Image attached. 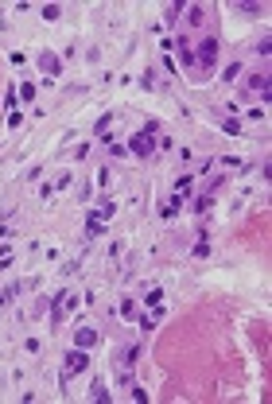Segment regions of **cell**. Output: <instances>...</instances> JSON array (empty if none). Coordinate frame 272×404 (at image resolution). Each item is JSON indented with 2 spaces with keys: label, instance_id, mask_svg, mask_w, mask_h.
<instances>
[{
  "label": "cell",
  "instance_id": "obj_21",
  "mask_svg": "<svg viewBox=\"0 0 272 404\" xmlns=\"http://www.w3.org/2000/svg\"><path fill=\"white\" fill-rule=\"evenodd\" d=\"M121 315H124V319H132V315H136V303H132V300H121Z\"/></svg>",
  "mask_w": 272,
  "mask_h": 404
},
{
  "label": "cell",
  "instance_id": "obj_8",
  "mask_svg": "<svg viewBox=\"0 0 272 404\" xmlns=\"http://www.w3.org/2000/svg\"><path fill=\"white\" fill-rule=\"evenodd\" d=\"M179 210H183V195H171V199H167V206H163V218H175Z\"/></svg>",
  "mask_w": 272,
  "mask_h": 404
},
{
  "label": "cell",
  "instance_id": "obj_5",
  "mask_svg": "<svg viewBox=\"0 0 272 404\" xmlns=\"http://www.w3.org/2000/svg\"><path fill=\"white\" fill-rule=\"evenodd\" d=\"M39 70H43L47 78H54V74H58V54H51V50H43V54H39Z\"/></svg>",
  "mask_w": 272,
  "mask_h": 404
},
{
  "label": "cell",
  "instance_id": "obj_1",
  "mask_svg": "<svg viewBox=\"0 0 272 404\" xmlns=\"http://www.w3.org/2000/svg\"><path fill=\"white\" fill-rule=\"evenodd\" d=\"M90 369V354L82 350V346H74V350L66 354V361H62V373H58V385H66L70 377H78V373H86Z\"/></svg>",
  "mask_w": 272,
  "mask_h": 404
},
{
  "label": "cell",
  "instance_id": "obj_2",
  "mask_svg": "<svg viewBox=\"0 0 272 404\" xmlns=\"http://www.w3.org/2000/svg\"><path fill=\"white\" fill-rule=\"evenodd\" d=\"M124 148L132 152L136 159H148V155L156 152V132H144V128H140L136 136H128V144H124Z\"/></svg>",
  "mask_w": 272,
  "mask_h": 404
},
{
  "label": "cell",
  "instance_id": "obj_17",
  "mask_svg": "<svg viewBox=\"0 0 272 404\" xmlns=\"http://www.w3.org/2000/svg\"><path fill=\"white\" fill-rule=\"evenodd\" d=\"M222 128H225L229 136H237V132H241V121H237V117H225V121H222Z\"/></svg>",
  "mask_w": 272,
  "mask_h": 404
},
{
  "label": "cell",
  "instance_id": "obj_18",
  "mask_svg": "<svg viewBox=\"0 0 272 404\" xmlns=\"http://www.w3.org/2000/svg\"><path fill=\"white\" fill-rule=\"evenodd\" d=\"M175 195H191V175H183V179H175Z\"/></svg>",
  "mask_w": 272,
  "mask_h": 404
},
{
  "label": "cell",
  "instance_id": "obj_23",
  "mask_svg": "<svg viewBox=\"0 0 272 404\" xmlns=\"http://www.w3.org/2000/svg\"><path fill=\"white\" fill-rule=\"evenodd\" d=\"M187 16H191V24H202V8H198V4H191V8H187Z\"/></svg>",
  "mask_w": 272,
  "mask_h": 404
},
{
  "label": "cell",
  "instance_id": "obj_26",
  "mask_svg": "<svg viewBox=\"0 0 272 404\" xmlns=\"http://www.w3.org/2000/svg\"><path fill=\"white\" fill-rule=\"evenodd\" d=\"M43 20H58V4H47V8H43Z\"/></svg>",
  "mask_w": 272,
  "mask_h": 404
},
{
  "label": "cell",
  "instance_id": "obj_9",
  "mask_svg": "<svg viewBox=\"0 0 272 404\" xmlns=\"http://www.w3.org/2000/svg\"><path fill=\"white\" fill-rule=\"evenodd\" d=\"M109 125H113V113H101V117H98V125H94V136H98V140L109 132Z\"/></svg>",
  "mask_w": 272,
  "mask_h": 404
},
{
  "label": "cell",
  "instance_id": "obj_3",
  "mask_svg": "<svg viewBox=\"0 0 272 404\" xmlns=\"http://www.w3.org/2000/svg\"><path fill=\"white\" fill-rule=\"evenodd\" d=\"M214 58H218V39L210 35V39H202V43H198V54H195V62H202V66L210 70V66H214Z\"/></svg>",
  "mask_w": 272,
  "mask_h": 404
},
{
  "label": "cell",
  "instance_id": "obj_15",
  "mask_svg": "<svg viewBox=\"0 0 272 404\" xmlns=\"http://www.w3.org/2000/svg\"><path fill=\"white\" fill-rule=\"evenodd\" d=\"M163 311L156 307V315H140V330H156V319H160Z\"/></svg>",
  "mask_w": 272,
  "mask_h": 404
},
{
  "label": "cell",
  "instance_id": "obj_24",
  "mask_svg": "<svg viewBox=\"0 0 272 404\" xmlns=\"http://www.w3.org/2000/svg\"><path fill=\"white\" fill-rule=\"evenodd\" d=\"M206 252H210V245H206V241H198V245H195V249H191V256H198V260H202V256H206Z\"/></svg>",
  "mask_w": 272,
  "mask_h": 404
},
{
  "label": "cell",
  "instance_id": "obj_25",
  "mask_svg": "<svg viewBox=\"0 0 272 404\" xmlns=\"http://www.w3.org/2000/svg\"><path fill=\"white\" fill-rule=\"evenodd\" d=\"M140 86H144V90H156V70H148V74H144V82H140Z\"/></svg>",
  "mask_w": 272,
  "mask_h": 404
},
{
  "label": "cell",
  "instance_id": "obj_6",
  "mask_svg": "<svg viewBox=\"0 0 272 404\" xmlns=\"http://www.w3.org/2000/svg\"><path fill=\"white\" fill-rule=\"evenodd\" d=\"M101 233H105V222H101L98 214H90V218H86V237H101Z\"/></svg>",
  "mask_w": 272,
  "mask_h": 404
},
{
  "label": "cell",
  "instance_id": "obj_10",
  "mask_svg": "<svg viewBox=\"0 0 272 404\" xmlns=\"http://www.w3.org/2000/svg\"><path fill=\"white\" fill-rule=\"evenodd\" d=\"M136 354H140V346H128V350H121V354H117V361H121V369H128V365L136 361Z\"/></svg>",
  "mask_w": 272,
  "mask_h": 404
},
{
  "label": "cell",
  "instance_id": "obj_22",
  "mask_svg": "<svg viewBox=\"0 0 272 404\" xmlns=\"http://www.w3.org/2000/svg\"><path fill=\"white\" fill-rule=\"evenodd\" d=\"M163 12H167V16H163V20H179V12H183V4H167V8H163Z\"/></svg>",
  "mask_w": 272,
  "mask_h": 404
},
{
  "label": "cell",
  "instance_id": "obj_13",
  "mask_svg": "<svg viewBox=\"0 0 272 404\" xmlns=\"http://www.w3.org/2000/svg\"><path fill=\"white\" fill-rule=\"evenodd\" d=\"M90 401H98V404H105V401H109V393H105V385H101V381H94V389H90Z\"/></svg>",
  "mask_w": 272,
  "mask_h": 404
},
{
  "label": "cell",
  "instance_id": "obj_7",
  "mask_svg": "<svg viewBox=\"0 0 272 404\" xmlns=\"http://www.w3.org/2000/svg\"><path fill=\"white\" fill-rule=\"evenodd\" d=\"M62 296H66V292H58L54 303H51V323H54V327H58V323H62V315H66V300H62Z\"/></svg>",
  "mask_w": 272,
  "mask_h": 404
},
{
  "label": "cell",
  "instance_id": "obj_4",
  "mask_svg": "<svg viewBox=\"0 0 272 404\" xmlns=\"http://www.w3.org/2000/svg\"><path fill=\"white\" fill-rule=\"evenodd\" d=\"M94 342H98V330H94V327H78V330H74V346H82V350H90Z\"/></svg>",
  "mask_w": 272,
  "mask_h": 404
},
{
  "label": "cell",
  "instance_id": "obj_16",
  "mask_svg": "<svg viewBox=\"0 0 272 404\" xmlns=\"http://www.w3.org/2000/svg\"><path fill=\"white\" fill-rule=\"evenodd\" d=\"M113 214H117V202H101V206H98V218H101V222H105V218H113Z\"/></svg>",
  "mask_w": 272,
  "mask_h": 404
},
{
  "label": "cell",
  "instance_id": "obj_14",
  "mask_svg": "<svg viewBox=\"0 0 272 404\" xmlns=\"http://www.w3.org/2000/svg\"><path fill=\"white\" fill-rule=\"evenodd\" d=\"M237 74H241V62H229V66L222 70V82H237Z\"/></svg>",
  "mask_w": 272,
  "mask_h": 404
},
{
  "label": "cell",
  "instance_id": "obj_11",
  "mask_svg": "<svg viewBox=\"0 0 272 404\" xmlns=\"http://www.w3.org/2000/svg\"><path fill=\"white\" fill-rule=\"evenodd\" d=\"M210 206H214V191H206L202 199H195V214H206Z\"/></svg>",
  "mask_w": 272,
  "mask_h": 404
},
{
  "label": "cell",
  "instance_id": "obj_20",
  "mask_svg": "<svg viewBox=\"0 0 272 404\" xmlns=\"http://www.w3.org/2000/svg\"><path fill=\"white\" fill-rule=\"evenodd\" d=\"M160 300H163V292H160V288H152V292L144 296V303H148V307H160Z\"/></svg>",
  "mask_w": 272,
  "mask_h": 404
},
{
  "label": "cell",
  "instance_id": "obj_19",
  "mask_svg": "<svg viewBox=\"0 0 272 404\" xmlns=\"http://www.w3.org/2000/svg\"><path fill=\"white\" fill-rule=\"evenodd\" d=\"M16 94H20V98H24V101H35V86H31V82H24V86H20Z\"/></svg>",
  "mask_w": 272,
  "mask_h": 404
},
{
  "label": "cell",
  "instance_id": "obj_12",
  "mask_svg": "<svg viewBox=\"0 0 272 404\" xmlns=\"http://www.w3.org/2000/svg\"><path fill=\"white\" fill-rule=\"evenodd\" d=\"M16 292H20V284H8V288H0V307H8V303L16 300Z\"/></svg>",
  "mask_w": 272,
  "mask_h": 404
}]
</instances>
